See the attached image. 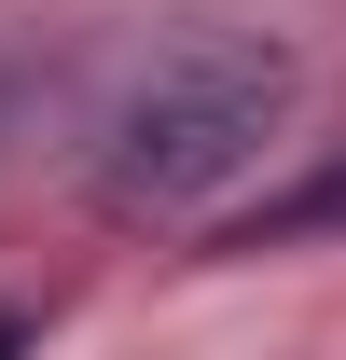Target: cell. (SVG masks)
<instances>
[{
	"mask_svg": "<svg viewBox=\"0 0 346 360\" xmlns=\"http://www.w3.org/2000/svg\"><path fill=\"white\" fill-rule=\"evenodd\" d=\"M319 222H346V167L305 180V194H277V208H250V222H236V250H277V236H319Z\"/></svg>",
	"mask_w": 346,
	"mask_h": 360,
	"instance_id": "7a4b0ae2",
	"label": "cell"
},
{
	"mask_svg": "<svg viewBox=\"0 0 346 360\" xmlns=\"http://www.w3.org/2000/svg\"><path fill=\"white\" fill-rule=\"evenodd\" d=\"M0 360H28V319H14V305H0Z\"/></svg>",
	"mask_w": 346,
	"mask_h": 360,
	"instance_id": "3957f363",
	"label": "cell"
},
{
	"mask_svg": "<svg viewBox=\"0 0 346 360\" xmlns=\"http://www.w3.org/2000/svg\"><path fill=\"white\" fill-rule=\"evenodd\" d=\"M305 97V56L277 28H194L111 97V125H97V208L111 222H194L222 208L236 180L277 153Z\"/></svg>",
	"mask_w": 346,
	"mask_h": 360,
	"instance_id": "6da1fadb",
	"label": "cell"
}]
</instances>
